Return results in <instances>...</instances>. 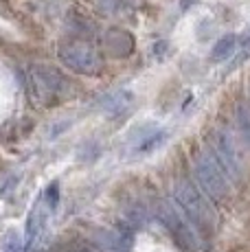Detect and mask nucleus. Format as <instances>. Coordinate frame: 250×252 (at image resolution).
<instances>
[{
	"instance_id": "obj_1",
	"label": "nucleus",
	"mask_w": 250,
	"mask_h": 252,
	"mask_svg": "<svg viewBox=\"0 0 250 252\" xmlns=\"http://www.w3.org/2000/svg\"><path fill=\"white\" fill-rule=\"evenodd\" d=\"M60 55L64 57V62L68 66H73L77 70H84V72H93L99 66V57L90 51L88 46L84 44H68L60 51Z\"/></svg>"
},
{
	"instance_id": "obj_2",
	"label": "nucleus",
	"mask_w": 250,
	"mask_h": 252,
	"mask_svg": "<svg viewBox=\"0 0 250 252\" xmlns=\"http://www.w3.org/2000/svg\"><path fill=\"white\" fill-rule=\"evenodd\" d=\"M235 48H237V37L235 35L222 37V40L218 42V46H215V51H213V60H226V57H230L235 53Z\"/></svg>"
},
{
	"instance_id": "obj_3",
	"label": "nucleus",
	"mask_w": 250,
	"mask_h": 252,
	"mask_svg": "<svg viewBox=\"0 0 250 252\" xmlns=\"http://www.w3.org/2000/svg\"><path fill=\"white\" fill-rule=\"evenodd\" d=\"M242 48H244V51H250V33L242 40Z\"/></svg>"
}]
</instances>
